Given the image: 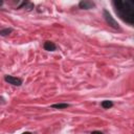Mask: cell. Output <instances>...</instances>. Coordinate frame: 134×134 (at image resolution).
<instances>
[{"mask_svg": "<svg viewBox=\"0 0 134 134\" xmlns=\"http://www.w3.org/2000/svg\"><path fill=\"white\" fill-rule=\"evenodd\" d=\"M116 15L126 23L132 25L134 23V2L130 0L113 1Z\"/></svg>", "mask_w": 134, "mask_h": 134, "instance_id": "6da1fadb", "label": "cell"}, {"mask_svg": "<svg viewBox=\"0 0 134 134\" xmlns=\"http://www.w3.org/2000/svg\"><path fill=\"white\" fill-rule=\"evenodd\" d=\"M103 14H104V18H105V20H106V22H107V24H108L109 26H111V27H113V28H115V29H119L118 23L114 20V18L111 16V14H110L107 9H104Z\"/></svg>", "mask_w": 134, "mask_h": 134, "instance_id": "7a4b0ae2", "label": "cell"}, {"mask_svg": "<svg viewBox=\"0 0 134 134\" xmlns=\"http://www.w3.org/2000/svg\"><path fill=\"white\" fill-rule=\"evenodd\" d=\"M4 80L8 84H12V85H15V86H20L22 84V80L21 79L15 77V76H12V75H5L4 76Z\"/></svg>", "mask_w": 134, "mask_h": 134, "instance_id": "3957f363", "label": "cell"}, {"mask_svg": "<svg viewBox=\"0 0 134 134\" xmlns=\"http://www.w3.org/2000/svg\"><path fill=\"white\" fill-rule=\"evenodd\" d=\"M94 6H95V4L92 1H88V0H83L79 3V7L82 9H90Z\"/></svg>", "mask_w": 134, "mask_h": 134, "instance_id": "277c9868", "label": "cell"}, {"mask_svg": "<svg viewBox=\"0 0 134 134\" xmlns=\"http://www.w3.org/2000/svg\"><path fill=\"white\" fill-rule=\"evenodd\" d=\"M55 48H57L55 44L52 43V42H50V41H46V42L44 43V49H45V50L53 51V50H55Z\"/></svg>", "mask_w": 134, "mask_h": 134, "instance_id": "5b68a950", "label": "cell"}, {"mask_svg": "<svg viewBox=\"0 0 134 134\" xmlns=\"http://www.w3.org/2000/svg\"><path fill=\"white\" fill-rule=\"evenodd\" d=\"M100 105H102V107L104 109H109V108H111L113 106V103L111 100H103Z\"/></svg>", "mask_w": 134, "mask_h": 134, "instance_id": "8992f818", "label": "cell"}, {"mask_svg": "<svg viewBox=\"0 0 134 134\" xmlns=\"http://www.w3.org/2000/svg\"><path fill=\"white\" fill-rule=\"evenodd\" d=\"M67 107H69V105L68 104H53L52 106H51V108H55V109H65V108H67Z\"/></svg>", "mask_w": 134, "mask_h": 134, "instance_id": "52a82bcc", "label": "cell"}, {"mask_svg": "<svg viewBox=\"0 0 134 134\" xmlns=\"http://www.w3.org/2000/svg\"><path fill=\"white\" fill-rule=\"evenodd\" d=\"M12 31H13L12 28H4V29H1V30H0V36H7V35H9Z\"/></svg>", "mask_w": 134, "mask_h": 134, "instance_id": "ba28073f", "label": "cell"}, {"mask_svg": "<svg viewBox=\"0 0 134 134\" xmlns=\"http://www.w3.org/2000/svg\"><path fill=\"white\" fill-rule=\"evenodd\" d=\"M91 134H103V133L99 131H93V132H91Z\"/></svg>", "mask_w": 134, "mask_h": 134, "instance_id": "9c48e42d", "label": "cell"}, {"mask_svg": "<svg viewBox=\"0 0 134 134\" xmlns=\"http://www.w3.org/2000/svg\"><path fill=\"white\" fill-rule=\"evenodd\" d=\"M22 134H31L30 132H24V133H22Z\"/></svg>", "mask_w": 134, "mask_h": 134, "instance_id": "30bf717a", "label": "cell"}, {"mask_svg": "<svg viewBox=\"0 0 134 134\" xmlns=\"http://www.w3.org/2000/svg\"><path fill=\"white\" fill-rule=\"evenodd\" d=\"M2 3H3V2H2V1H0V5H1V4H2Z\"/></svg>", "mask_w": 134, "mask_h": 134, "instance_id": "8fae6325", "label": "cell"}]
</instances>
